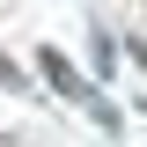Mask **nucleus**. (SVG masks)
Here are the masks:
<instances>
[{
	"label": "nucleus",
	"mask_w": 147,
	"mask_h": 147,
	"mask_svg": "<svg viewBox=\"0 0 147 147\" xmlns=\"http://www.w3.org/2000/svg\"><path fill=\"white\" fill-rule=\"evenodd\" d=\"M37 59H44V81H52L59 96H81V103H96V96H88V81H81V74H74L59 52H37Z\"/></svg>",
	"instance_id": "f257e3e1"
},
{
	"label": "nucleus",
	"mask_w": 147,
	"mask_h": 147,
	"mask_svg": "<svg viewBox=\"0 0 147 147\" xmlns=\"http://www.w3.org/2000/svg\"><path fill=\"white\" fill-rule=\"evenodd\" d=\"M0 88H22V66H15L7 52H0Z\"/></svg>",
	"instance_id": "f03ea898"
}]
</instances>
